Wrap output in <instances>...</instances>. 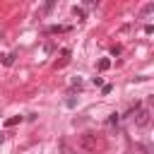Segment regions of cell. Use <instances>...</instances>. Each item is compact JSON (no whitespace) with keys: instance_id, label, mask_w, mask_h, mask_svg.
<instances>
[{"instance_id":"6da1fadb","label":"cell","mask_w":154,"mask_h":154,"mask_svg":"<svg viewBox=\"0 0 154 154\" xmlns=\"http://www.w3.org/2000/svg\"><path fill=\"white\" fill-rule=\"evenodd\" d=\"M132 116H135V125H137V128H147L149 120H152V111H149V108H142V106H140Z\"/></svg>"},{"instance_id":"7a4b0ae2","label":"cell","mask_w":154,"mask_h":154,"mask_svg":"<svg viewBox=\"0 0 154 154\" xmlns=\"http://www.w3.org/2000/svg\"><path fill=\"white\" fill-rule=\"evenodd\" d=\"M79 147L82 149H87V152H96V147H99V140H96V135H79Z\"/></svg>"},{"instance_id":"3957f363","label":"cell","mask_w":154,"mask_h":154,"mask_svg":"<svg viewBox=\"0 0 154 154\" xmlns=\"http://www.w3.org/2000/svg\"><path fill=\"white\" fill-rule=\"evenodd\" d=\"M70 31V26H63V24H51L48 26V34H65Z\"/></svg>"},{"instance_id":"277c9868","label":"cell","mask_w":154,"mask_h":154,"mask_svg":"<svg viewBox=\"0 0 154 154\" xmlns=\"http://www.w3.org/2000/svg\"><path fill=\"white\" fill-rule=\"evenodd\" d=\"M17 123H22V116H12V118H7V120H5V128H14Z\"/></svg>"},{"instance_id":"5b68a950","label":"cell","mask_w":154,"mask_h":154,"mask_svg":"<svg viewBox=\"0 0 154 154\" xmlns=\"http://www.w3.org/2000/svg\"><path fill=\"white\" fill-rule=\"evenodd\" d=\"M108 67H111V58H101V60H99V70L103 72V70H108Z\"/></svg>"},{"instance_id":"8992f818","label":"cell","mask_w":154,"mask_h":154,"mask_svg":"<svg viewBox=\"0 0 154 154\" xmlns=\"http://www.w3.org/2000/svg\"><path fill=\"white\" fill-rule=\"evenodd\" d=\"M72 14H75L77 19H84V17H87V14H84V10H82V7H77V5L72 7Z\"/></svg>"},{"instance_id":"52a82bcc","label":"cell","mask_w":154,"mask_h":154,"mask_svg":"<svg viewBox=\"0 0 154 154\" xmlns=\"http://www.w3.org/2000/svg\"><path fill=\"white\" fill-rule=\"evenodd\" d=\"M14 58H17V55H14V53H10V55H5V58H2V63L10 67V65H14Z\"/></svg>"},{"instance_id":"ba28073f","label":"cell","mask_w":154,"mask_h":154,"mask_svg":"<svg viewBox=\"0 0 154 154\" xmlns=\"http://www.w3.org/2000/svg\"><path fill=\"white\" fill-rule=\"evenodd\" d=\"M118 123H120V116L118 113H111L108 116V125H118Z\"/></svg>"},{"instance_id":"9c48e42d","label":"cell","mask_w":154,"mask_h":154,"mask_svg":"<svg viewBox=\"0 0 154 154\" xmlns=\"http://www.w3.org/2000/svg\"><path fill=\"white\" fill-rule=\"evenodd\" d=\"M154 12V2H147L144 7H142V14H152Z\"/></svg>"},{"instance_id":"30bf717a","label":"cell","mask_w":154,"mask_h":154,"mask_svg":"<svg viewBox=\"0 0 154 154\" xmlns=\"http://www.w3.org/2000/svg\"><path fill=\"white\" fill-rule=\"evenodd\" d=\"M94 87H103V79L101 77H94Z\"/></svg>"},{"instance_id":"8fae6325","label":"cell","mask_w":154,"mask_h":154,"mask_svg":"<svg viewBox=\"0 0 154 154\" xmlns=\"http://www.w3.org/2000/svg\"><path fill=\"white\" fill-rule=\"evenodd\" d=\"M72 87H77V89H79V87H82V79H79V77H75V79H72Z\"/></svg>"},{"instance_id":"7c38bea8","label":"cell","mask_w":154,"mask_h":154,"mask_svg":"<svg viewBox=\"0 0 154 154\" xmlns=\"http://www.w3.org/2000/svg\"><path fill=\"white\" fill-rule=\"evenodd\" d=\"M137 152H140V154H149V152H147V147H142V144H137Z\"/></svg>"},{"instance_id":"4fadbf2b","label":"cell","mask_w":154,"mask_h":154,"mask_svg":"<svg viewBox=\"0 0 154 154\" xmlns=\"http://www.w3.org/2000/svg\"><path fill=\"white\" fill-rule=\"evenodd\" d=\"M2 140H5V137H2V135H0V144H2Z\"/></svg>"},{"instance_id":"5bb4252c","label":"cell","mask_w":154,"mask_h":154,"mask_svg":"<svg viewBox=\"0 0 154 154\" xmlns=\"http://www.w3.org/2000/svg\"><path fill=\"white\" fill-rule=\"evenodd\" d=\"M2 58H5V55H2V53H0V63H2Z\"/></svg>"}]
</instances>
